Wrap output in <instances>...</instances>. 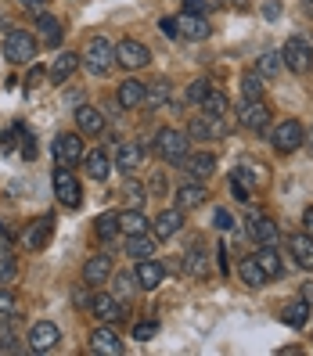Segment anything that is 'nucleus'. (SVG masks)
Masks as SVG:
<instances>
[{"label": "nucleus", "instance_id": "obj_1", "mask_svg": "<svg viewBox=\"0 0 313 356\" xmlns=\"http://www.w3.org/2000/svg\"><path fill=\"white\" fill-rule=\"evenodd\" d=\"M83 65H87V72L94 76H109L112 65H115V44L109 36H90L87 40V47H83Z\"/></svg>", "mask_w": 313, "mask_h": 356}, {"label": "nucleus", "instance_id": "obj_2", "mask_svg": "<svg viewBox=\"0 0 313 356\" xmlns=\"http://www.w3.org/2000/svg\"><path fill=\"white\" fill-rule=\"evenodd\" d=\"M191 152V137H187V130H177V127H166L159 130L155 137V155L166 162V165H180V159Z\"/></svg>", "mask_w": 313, "mask_h": 356}, {"label": "nucleus", "instance_id": "obj_3", "mask_svg": "<svg viewBox=\"0 0 313 356\" xmlns=\"http://www.w3.org/2000/svg\"><path fill=\"white\" fill-rule=\"evenodd\" d=\"M4 54H8L11 65H33V61H36V36L26 33V29H8Z\"/></svg>", "mask_w": 313, "mask_h": 356}, {"label": "nucleus", "instance_id": "obj_4", "mask_svg": "<svg viewBox=\"0 0 313 356\" xmlns=\"http://www.w3.org/2000/svg\"><path fill=\"white\" fill-rule=\"evenodd\" d=\"M281 61H284L291 72L306 76L313 69V44H310L306 36H288L284 47H281Z\"/></svg>", "mask_w": 313, "mask_h": 356}, {"label": "nucleus", "instance_id": "obj_5", "mask_svg": "<svg viewBox=\"0 0 313 356\" xmlns=\"http://www.w3.org/2000/svg\"><path fill=\"white\" fill-rule=\"evenodd\" d=\"M148 61H152V51L141 44V40H119L115 44V65L119 69H127V72H137V69H148Z\"/></svg>", "mask_w": 313, "mask_h": 356}, {"label": "nucleus", "instance_id": "obj_6", "mask_svg": "<svg viewBox=\"0 0 313 356\" xmlns=\"http://www.w3.org/2000/svg\"><path fill=\"white\" fill-rule=\"evenodd\" d=\"M270 140H274V148H278L281 155H291V152H299L303 144H306V130H303L299 119H284L281 127H274Z\"/></svg>", "mask_w": 313, "mask_h": 356}, {"label": "nucleus", "instance_id": "obj_7", "mask_svg": "<svg viewBox=\"0 0 313 356\" xmlns=\"http://www.w3.org/2000/svg\"><path fill=\"white\" fill-rule=\"evenodd\" d=\"M51 155L58 165H65V170H72V165L83 162V137L79 134H58L51 140Z\"/></svg>", "mask_w": 313, "mask_h": 356}, {"label": "nucleus", "instance_id": "obj_8", "mask_svg": "<svg viewBox=\"0 0 313 356\" xmlns=\"http://www.w3.org/2000/svg\"><path fill=\"white\" fill-rule=\"evenodd\" d=\"M51 234H54V216H36L22 230V245L29 248V252H40V248L51 245Z\"/></svg>", "mask_w": 313, "mask_h": 356}, {"label": "nucleus", "instance_id": "obj_9", "mask_svg": "<svg viewBox=\"0 0 313 356\" xmlns=\"http://www.w3.org/2000/svg\"><path fill=\"white\" fill-rule=\"evenodd\" d=\"M54 195H58V202L65 209H79V202H83V187H79V180L65 170V165L54 170Z\"/></svg>", "mask_w": 313, "mask_h": 356}, {"label": "nucleus", "instance_id": "obj_10", "mask_svg": "<svg viewBox=\"0 0 313 356\" xmlns=\"http://www.w3.org/2000/svg\"><path fill=\"white\" fill-rule=\"evenodd\" d=\"M223 134H227V122H223L220 115L198 112L191 122H187V137H191V140H216V137H223Z\"/></svg>", "mask_w": 313, "mask_h": 356}, {"label": "nucleus", "instance_id": "obj_11", "mask_svg": "<svg viewBox=\"0 0 313 356\" xmlns=\"http://www.w3.org/2000/svg\"><path fill=\"white\" fill-rule=\"evenodd\" d=\"M238 122H241L245 130H252V134L270 130V108L263 104V97L259 101H245L241 108H238Z\"/></svg>", "mask_w": 313, "mask_h": 356}, {"label": "nucleus", "instance_id": "obj_12", "mask_svg": "<svg viewBox=\"0 0 313 356\" xmlns=\"http://www.w3.org/2000/svg\"><path fill=\"white\" fill-rule=\"evenodd\" d=\"M61 342V331L51 321H40L29 327V353H54Z\"/></svg>", "mask_w": 313, "mask_h": 356}, {"label": "nucleus", "instance_id": "obj_13", "mask_svg": "<svg viewBox=\"0 0 313 356\" xmlns=\"http://www.w3.org/2000/svg\"><path fill=\"white\" fill-rule=\"evenodd\" d=\"M180 227H184V209H162V213L152 220V234L155 241H170L173 234H180Z\"/></svg>", "mask_w": 313, "mask_h": 356}, {"label": "nucleus", "instance_id": "obj_14", "mask_svg": "<svg viewBox=\"0 0 313 356\" xmlns=\"http://www.w3.org/2000/svg\"><path fill=\"white\" fill-rule=\"evenodd\" d=\"M134 277H137V288H141V291H155V288L166 281V266H162L155 256H152V259H137Z\"/></svg>", "mask_w": 313, "mask_h": 356}, {"label": "nucleus", "instance_id": "obj_15", "mask_svg": "<svg viewBox=\"0 0 313 356\" xmlns=\"http://www.w3.org/2000/svg\"><path fill=\"white\" fill-rule=\"evenodd\" d=\"M90 353H94V356H119V353H122V339L115 334V327H109V324L94 327V334H90Z\"/></svg>", "mask_w": 313, "mask_h": 356}, {"label": "nucleus", "instance_id": "obj_16", "mask_svg": "<svg viewBox=\"0 0 313 356\" xmlns=\"http://www.w3.org/2000/svg\"><path fill=\"white\" fill-rule=\"evenodd\" d=\"M90 317L101 324H112L122 317V302L115 296H109V291H97V296H90Z\"/></svg>", "mask_w": 313, "mask_h": 356}, {"label": "nucleus", "instance_id": "obj_17", "mask_svg": "<svg viewBox=\"0 0 313 356\" xmlns=\"http://www.w3.org/2000/svg\"><path fill=\"white\" fill-rule=\"evenodd\" d=\"M248 238H252L256 245H274L281 238V230H278V223L270 220V216L252 213V216H248Z\"/></svg>", "mask_w": 313, "mask_h": 356}, {"label": "nucleus", "instance_id": "obj_18", "mask_svg": "<svg viewBox=\"0 0 313 356\" xmlns=\"http://www.w3.org/2000/svg\"><path fill=\"white\" fill-rule=\"evenodd\" d=\"M170 101H173V83L166 79V76H159V79H152V83H144V104H148L152 112L166 108Z\"/></svg>", "mask_w": 313, "mask_h": 356}, {"label": "nucleus", "instance_id": "obj_19", "mask_svg": "<svg viewBox=\"0 0 313 356\" xmlns=\"http://www.w3.org/2000/svg\"><path fill=\"white\" fill-rule=\"evenodd\" d=\"M177 29L184 40H209V33H213V26H209L205 15H177Z\"/></svg>", "mask_w": 313, "mask_h": 356}, {"label": "nucleus", "instance_id": "obj_20", "mask_svg": "<svg viewBox=\"0 0 313 356\" xmlns=\"http://www.w3.org/2000/svg\"><path fill=\"white\" fill-rule=\"evenodd\" d=\"M288 252H291V259H296L299 270L313 274V238L310 234H291L288 238Z\"/></svg>", "mask_w": 313, "mask_h": 356}, {"label": "nucleus", "instance_id": "obj_21", "mask_svg": "<svg viewBox=\"0 0 313 356\" xmlns=\"http://www.w3.org/2000/svg\"><path fill=\"white\" fill-rule=\"evenodd\" d=\"M180 165L187 173H191L195 180H209L216 173V155H209V152H195V155H184Z\"/></svg>", "mask_w": 313, "mask_h": 356}, {"label": "nucleus", "instance_id": "obj_22", "mask_svg": "<svg viewBox=\"0 0 313 356\" xmlns=\"http://www.w3.org/2000/svg\"><path fill=\"white\" fill-rule=\"evenodd\" d=\"M76 130L87 134V137L104 134V115L94 108V104H79V108H76Z\"/></svg>", "mask_w": 313, "mask_h": 356}, {"label": "nucleus", "instance_id": "obj_23", "mask_svg": "<svg viewBox=\"0 0 313 356\" xmlns=\"http://www.w3.org/2000/svg\"><path fill=\"white\" fill-rule=\"evenodd\" d=\"M141 162H144L141 144L122 140L119 148H115V170H122V173H137V170H141Z\"/></svg>", "mask_w": 313, "mask_h": 356}, {"label": "nucleus", "instance_id": "obj_24", "mask_svg": "<svg viewBox=\"0 0 313 356\" xmlns=\"http://www.w3.org/2000/svg\"><path fill=\"white\" fill-rule=\"evenodd\" d=\"M112 277V256H90L87 259V266H83V281H87V284H104V281H109Z\"/></svg>", "mask_w": 313, "mask_h": 356}, {"label": "nucleus", "instance_id": "obj_25", "mask_svg": "<svg viewBox=\"0 0 313 356\" xmlns=\"http://www.w3.org/2000/svg\"><path fill=\"white\" fill-rule=\"evenodd\" d=\"M205 198H209V195H205L202 184H180L177 191H173V205L184 209V213H187V209H198Z\"/></svg>", "mask_w": 313, "mask_h": 356}, {"label": "nucleus", "instance_id": "obj_26", "mask_svg": "<svg viewBox=\"0 0 313 356\" xmlns=\"http://www.w3.org/2000/svg\"><path fill=\"white\" fill-rule=\"evenodd\" d=\"M127 256L137 263V259H152L155 256V234H127Z\"/></svg>", "mask_w": 313, "mask_h": 356}, {"label": "nucleus", "instance_id": "obj_27", "mask_svg": "<svg viewBox=\"0 0 313 356\" xmlns=\"http://www.w3.org/2000/svg\"><path fill=\"white\" fill-rule=\"evenodd\" d=\"M115 104H119V108H141V104H144V83H141V79H127V83H119Z\"/></svg>", "mask_w": 313, "mask_h": 356}, {"label": "nucleus", "instance_id": "obj_28", "mask_svg": "<svg viewBox=\"0 0 313 356\" xmlns=\"http://www.w3.org/2000/svg\"><path fill=\"white\" fill-rule=\"evenodd\" d=\"M76 69H79V54H76V51H61V54L54 58V65L47 69V76H51L54 83H65Z\"/></svg>", "mask_w": 313, "mask_h": 356}, {"label": "nucleus", "instance_id": "obj_29", "mask_svg": "<svg viewBox=\"0 0 313 356\" xmlns=\"http://www.w3.org/2000/svg\"><path fill=\"white\" fill-rule=\"evenodd\" d=\"M256 263L263 266V274L274 281V277H281V270H284V259H281V252L274 245H259V252H256Z\"/></svg>", "mask_w": 313, "mask_h": 356}, {"label": "nucleus", "instance_id": "obj_30", "mask_svg": "<svg viewBox=\"0 0 313 356\" xmlns=\"http://www.w3.org/2000/svg\"><path fill=\"white\" fill-rule=\"evenodd\" d=\"M184 270H187V277H195V281H202V277L209 274V256H205V248H202V245H191V248H187Z\"/></svg>", "mask_w": 313, "mask_h": 356}, {"label": "nucleus", "instance_id": "obj_31", "mask_svg": "<svg viewBox=\"0 0 313 356\" xmlns=\"http://www.w3.org/2000/svg\"><path fill=\"white\" fill-rule=\"evenodd\" d=\"M83 159H87V177H90V180H109V173H112V159H109V152L94 148V152L83 155Z\"/></svg>", "mask_w": 313, "mask_h": 356}, {"label": "nucleus", "instance_id": "obj_32", "mask_svg": "<svg viewBox=\"0 0 313 356\" xmlns=\"http://www.w3.org/2000/svg\"><path fill=\"white\" fill-rule=\"evenodd\" d=\"M119 230L122 234H144V230H152V220L141 209H127V213H119Z\"/></svg>", "mask_w": 313, "mask_h": 356}, {"label": "nucleus", "instance_id": "obj_33", "mask_svg": "<svg viewBox=\"0 0 313 356\" xmlns=\"http://www.w3.org/2000/svg\"><path fill=\"white\" fill-rule=\"evenodd\" d=\"M238 274H241V281L248 284V288H263L270 277L263 274V266L256 263V256H245L241 263H238Z\"/></svg>", "mask_w": 313, "mask_h": 356}, {"label": "nucleus", "instance_id": "obj_34", "mask_svg": "<svg viewBox=\"0 0 313 356\" xmlns=\"http://www.w3.org/2000/svg\"><path fill=\"white\" fill-rule=\"evenodd\" d=\"M310 302H303V299H296V302H288L284 309H281V321L288 324V327H306L310 324Z\"/></svg>", "mask_w": 313, "mask_h": 356}, {"label": "nucleus", "instance_id": "obj_35", "mask_svg": "<svg viewBox=\"0 0 313 356\" xmlns=\"http://www.w3.org/2000/svg\"><path fill=\"white\" fill-rule=\"evenodd\" d=\"M36 33H40V40H44L47 47H58L61 44V22L54 15H40L36 18Z\"/></svg>", "mask_w": 313, "mask_h": 356}, {"label": "nucleus", "instance_id": "obj_36", "mask_svg": "<svg viewBox=\"0 0 313 356\" xmlns=\"http://www.w3.org/2000/svg\"><path fill=\"white\" fill-rule=\"evenodd\" d=\"M198 108H202L205 115H220V119H227V112H231V101H227V94H220V90H209Z\"/></svg>", "mask_w": 313, "mask_h": 356}, {"label": "nucleus", "instance_id": "obj_37", "mask_svg": "<svg viewBox=\"0 0 313 356\" xmlns=\"http://www.w3.org/2000/svg\"><path fill=\"white\" fill-rule=\"evenodd\" d=\"M281 69H284L281 51H266V54H259V61H256V72H259L263 79H274V76H281Z\"/></svg>", "mask_w": 313, "mask_h": 356}, {"label": "nucleus", "instance_id": "obj_38", "mask_svg": "<svg viewBox=\"0 0 313 356\" xmlns=\"http://www.w3.org/2000/svg\"><path fill=\"white\" fill-rule=\"evenodd\" d=\"M15 313L11 317H0V353H18L22 346H18V334H15Z\"/></svg>", "mask_w": 313, "mask_h": 356}, {"label": "nucleus", "instance_id": "obj_39", "mask_svg": "<svg viewBox=\"0 0 313 356\" xmlns=\"http://www.w3.org/2000/svg\"><path fill=\"white\" fill-rule=\"evenodd\" d=\"M263 87H266V83H263V76H259L256 69L241 76V94H245V101H259V97H263Z\"/></svg>", "mask_w": 313, "mask_h": 356}, {"label": "nucleus", "instance_id": "obj_40", "mask_svg": "<svg viewBox=\"0 0 313 356\" xmlns=\"http://www.w3.org/2000/svg\"><path fill=\"white\" fill-rule=\"evenodd\" d=\"M122 198L130 202V209H141L144 202H148V187L137 184V180H127V184H122Z\"/></svg>", "mask_w": 313, "mask_h": 356}, {"label": "nucleus", "instance_id": "obj_41", "mask_svg": "<svg viewBox=\"0 0 313 356\" xmlns=\"http://www.w3.org/2000/svg\"><path fill=\"white\" fill-rule=\"evenodd\" d=\"M94 227H97V238H101V241H112V238L119 234V216H115V213H104V216H97Z\"/></svg>", "mask_w": 313, "mask_h": 356}, {"label": "nucleus", "instance_id": "obj_42", "mask_svg": "<svg viewBox=\"0 0 313 356\" xmlns=\"http://www.w3.org/2000/svg\"><path fill=\"white\" fill-rule=\"evenodd\" d=\"M137 291V277L134 274H115V288H112V296L119 299V302H127L130 296Z\"/></svg>", "mask_w": 313, "mask_h": 356}, {"label": "nucleus", "instance_id": "obj_43", "mask_svg": "<svg viewBox=\"0 0 313 356\" xmlns=\"http://www.w3.org/2000/svg\"><path fill=\"white\" fill-rule=\"evenodd\" d=\"M213 223L223 230V234H238V220H234L231 209H216V213H213Z\"/></svg>", "mask_w": 313, "mask_h": 356}, {"label": "nucleus", "instance_id": "obj_44", "mask_svg": "<svg viewBox=\"0 0 313 356\" xmlns=\"http://www.w3.org/2000/svg\"><path fill=\"white\" fill-rule=\"evenodd\" d=\"M209 90H213V83H209V79H195V83H187V101H191V104H202Z\"/></svg>", "mask_w": 313, "mask_h": 356}, {"label": "nucleus", "instance_id": "obj_45", "mask_svg": "<svg viewBox=\"0 0 313 356\" xmlns=\"http://www.w3.org/2000/svg\"><path fill=\"white\" fill-rule=\"evenodd\" d=\"M18 309V299H15V291L8 284H0V317H11V313Z\"/></svg>", "mask_w": 313, "mask_h": 356}, {"label": "nucleus", "instance_id": "obj_46", "mask_svg": "<svg viewBox=\"0 0 313 356\" xmlns=\"http://www.w3.org/2000/svg\"><path fill=\"white\" fill-rule=\"evenodd\" d=\"M213 8H220V0H184V11L187 15H209Z\"/></svg>", "mask_w": 313, "mask_h": 356}, {"label": "nucleus", "instance_id": "obj_47", "mask_svg": "<svg viewBox=\"0 0 313 356\" xmlns=\"http://www.w3.org/2000/svg\"><path fill=\"white\" fill-rule=\"evenodd\" d=\"M159 334V321H141V324H134V339L137 342H148V339H155Z\"/></svg>", "mask_w": 313, "mask_h": 356}, {"label": "nucleus", "instance_id": "obj_48", "mask_svg": "<svg viewBox=\"0 0 313 356\" xmlns=\"http://www.w3.org/2000/svg\"><path fill=\"white\" fill-rule=\"evenodd\" d=\"M18 274V266H15V256L11 252H0V284H8L11 277Z\"/></svg>", "mask_w": 313, "mask_h": 356}, {"label": "nucleus", "instance_id": "obj_49", "mask_svg": "<svg viewBox=\"0 0 313 356\" xmlns=\"http://www.w3.org/2000/svg\"><path fill=\"white\" fill-rule=\"evenodd\" d=\"M44 79H47V69H44V65H36V61H33V65H29V76H26V90H36Z\"/></svg>", "mask_w": 313, "mask_h": 356}, {"label": "nucleus", "instance_id": "obj_50", "mask_svg": "<svg viewBox=\"0 0 313 356\" xmlns=\"http://www.w3.org/2000/svg\"><path fill=\"white\" fill-rule=\"evenodd\" d=\"M22 130H26V127H11V130H4V134H0V148L11 152L15 144H18V137H22Z\"/></svg>", "mask_w": 313, "mask_h": 356}, {"label": "nucleus", "instance_id": "obj_51", "mask_svg": "<svg viewBox=\"0 0 313 356\" xmlns=\"http://www.w3.org/2000/svg\"><path fill=\"white\" fill-rule=\"evenodd\" d=\"M231 195H234L241 205H248V202H252V187H245L241 180H231Z\"/></svg>", "mask_w": 313, "mask_h": 356}, {"label": "nucleus", "instance_id": "obj_52", "mask_svg": "<svg viewBox=\"0 0 313 356\" xmlns=\"http://www.w3.org/2000/svg\"><path fill=\"white\" fill-rule=\"evenodd\" d=\"M22 159H26V162H33V159H36V140H33V134H29V130H22Z\"/></svg>", "mask_w": 313, "mask_h": 356}, {"label": "nucleus", "instance_id": "obj_53", "mask_svg": "<svg viewBox=\"0 0 313 356\" xmlns=\"http://www.w3.org/2000/svg\"><path fill=\"white\" fill-rule=\"evenodd\" d=\"M159 29H162V36H170V40H180V29H177V18H162V22H159Z\"/></svg>", "mask_w": 313, "mask_h": 356}, {"label": "nucleus", "instance_id": "obj_54", "mask_svg": "<svg viewBox=\"0 0 313 356\" xmlns=\"http://www.w3.org/2000/svg\"><path fill=\"white\" fill-rule=\"evenodd\" d=\"M263 15L270 18V22H274V18L281 15V4H278V0H266V4H263Z\"/></svg>", "mask_w": 313, "mask_h": 356}, {"label": "nucleus", "instance_id": "obj_55", "mask_svg": "<svg viewBox=\"0 0 313 356\" xmlns=\"http://www.w3.org/2000/svg\"><path fill=\"white\" fill-rule=\"evenodd\" d=\"M299 299L313 306V281H306V284H303V291H299Z\"/></svg>", "mask_w": 313, "mask_h": 356}, {"label": "nucleus", "instance_id": "obj_56", "mask_svg": "<svg viewBox=\"0 0 313 356\" xmlns=\"http://www.w3.org/2000/svg\"><path fill=\"white\" fill-rule=\"evenodd\" d=\"M303 227H306V234L313 238V205H310L306 213H303Z\"/></svg>", "mask_w": 313, "mask_h": 356}, {"label": "nucleus", "instance_id": "obj_57", "mask_svg": "<svg viewBox=\"0 0 313 356\" xmlns=\"http://www.w3.org/2000/svg\"><path fill=\"white\" fill-rule=\"evenodd\" d=\"M216 252H220V266H223V274H227V270H231V263H227V245H220Z\"/></svg>", "mask_w": 313, "mask_h": 356}, {"label": "nucleus", "instance_id": "obj_58", "mask_svg": "<svg viewBox=\"0 0 313 356\" xmlns=\"http://www.w3.org/2000/svg\"><path fill=\"white\" fill-rule=\"evenodd\" d=\"M72 299H76V306H83V302H90V296H87V291H83V288H76V296H72Z\"/></svg>", "mask_w": 313, "mask_h": 356}, {"label": "nucleus", "instance_id": "obj_59", "mask_svg": "<svg viewBox=\"0 0 313 356\" xmlns=\"http://www.w3.org/2000/svg\"><path fill=\"white\" fill-rule=\"evenodd\" d=\"M18 4L29 8V11H40V4H44V0H18Z\"/></svg>", "mask_w": 313, "mask_h": 356}, {"label": "nucleus", "instance_id": "obj_60", "mask_svg": "<svg viewBox=\"0 0 313 356\" xmlns=\"http://www.w3.org/2000/svg\"><path fill=\"white\" fill-rule=\"evenodd\" d=\"M303 11H306V18H313V0H303Z\"/></svg>", "mask_w": 313, "mask_h": 356}, {"label": "nucleus", "instance_id": "obj_61", "mask_svg": "<svg viewBox=\"0 0 313 356\" xmlns=\"http://www.w3.org/2000/svg\"><path fill=\"white\" fill-rule=\"evenodd\" d=\"M306 144H310V152H313V130H310V134H306Z\"/></svg>", "mask_w": 313, "mask_h": 356}, {"label": "nucleus", "instance_id": "obj_62", "mask_svg": "<svg viewBox=\"0 0 313 356\" xmlns=\"http://www.w3.org/2000/svg\"><path fill=\"white\" fill-rule=\"evenodd\" d=\"M234 8H248V0H234Z\"/></svg>", "mask_w": 313, "mask_h": 356}]
</instances>
